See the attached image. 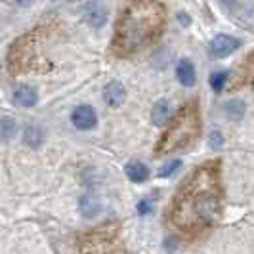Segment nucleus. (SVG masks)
I'll return each instance as SVG.
<instances>
[{
	"label": "nucleus",
	"mask_w": 254,
	"mask_h": 254,
	"mask_svg": "<svg viewBox=\"0 0 254 254\" xmlns=\"http://www.w3.org/2000/svg\"><path fill=\"white\" fill-rule=\"evenodd\" d=\"M13 132H15V125H13L10 119H0V134L4 138H10Z\"/></svg>",
	"instance_id": "a211bd4d"
},
{
	"label": "nucleus",
	"mask_w": 254,
	"mask_h": 254,
	"mask_svg": "<svg viewBox=\"0 0 254 254\" xmlns=\"http://www.w3.org/2000/svg\"><path fill=\"white\" fill-rule=\"evenodd\" d=\"M71 121L78 130H92L98 125V115L90 105H78L71 115Z\"/></svg>",
	"instance_id": "423d86ee"
},
{
	"label": "nucleus",
	"mask_w": 254,
	"mask_h": 254,
	"mask_svg": "<svg viewBox=\"0 0 254 254\" xmlns=\"http://www.w3.org/2000/svg\"><path fill=\"white\" fill-rule=\"evenodd\" d=\"M103 98H105V102L109 103L111 107H119V105H123L125 98H127V90H125V86L119 80H113V82H109L105 86Z\"/></svg>",
	"instance_id": "0eeeda50"
},
{
	"label": "nucleus",
	"mask_w": 254,
	"mask_h": 254,
	"mask_svg": "<svg viewBox=\"0 0 254 254\" xmlns=\"http://www.w3.org/2000/svg\"><path fill=\"white\" fill-rule=\"evenodd\" d=\"M176 76H178L182 86H193L197 80V73H195V65L190 60H180L176 65Z\"/></svg>",
	"instance_id": "1a4fd4ad"
},
{
	"label": "nucleus",
	"mask_w": 254,
	"mask_h": 254,
	"mask_svg": "<svg viewBox=\"0 0 254 254\" xmlns=\"http://www.w3.org/2000/svg\"><path fill=\"white\" fill-rule=\"evenodd\" d=\"M220 2H224V4H233V2H237V0H220Z\"/></svg>",
	"instance_id": "4be33fe9"
},
{
	"label": "nucleus",
	"mask_w": 254,
	"mask_h": 254,
	"mask_svg": "<svg viewBox=\"0 0 254 254\" xmlns=\"http://www.w3.org/2000/svg\"><path fill=\"white\" fill-rule=\"evenodd\" d=\"M15 2H17V4H21V6H29L33 0H15Z\"/></svg>",
	"instance_id": "412c9836"
},
{
	"label": "nucleus",
	"mask_w": 254,
	"mask_h": 254,
	"mask_svg": "<svg viewBox=\"0 0 254 254\" xmlns=\"http://www.w3.org/2000/svg\"><path fill=\"white\" fill-rule=\"evenodd\" d=\"M216 163H206L182 186L172 203L170 220L184 231L208 226L220 210V184Z\"/></svg>",
	"instance_id": "f257e3e1"
},
{
	"label": "nucleus",
	"mask_w": 254,
	"mask_h": 254,
	"mask_svg": "<svg viewBox=\"0 0 254 254\" xmlns=\"http://www.w3.org/2000/svg\"><path fill=\"white\" fill-rule=\"evenodd\" d=\"M13 102L17 103V105H21V107H33V105H37L38 102L37 90L27 86V84L15 86V90H13Z\"/></svg>",
	"instance_id": "6e6552de"
},
{
	"label": "nucleus",
	"mask_w": 254,
	"mask_h": 254,
	"mask_svg": "<svg viewBox=\"0 0 254 254\" xmlns=\"http://www.w3.org/2000/svg\"><path fill=\"white\" fill-rule=\"evenodd\" d=\"M165 8L155 0H132L123 10L115 27L113 48L127 56L140 50L161 33Z\"/></svg>",
	"instance_id": "f03ea898"
},
{
	"label": "nucleus",
	"mask_w": 254,
	"mask_h": 254,
	"mask_svg": "<svg viewBox=\"0 0 254 254\" xmlns=\"http://www.w3.org/2000/svg\"><path fill=\"white\" fill-rule=\"evenodd\" d=\"M208 143H210V147H212V149H218V147L224 143V138H222V134L214 130V132L208 136Z\"/></svg>",
	"instance_id": "6ab92c4d"
},
{
	"label": "nucleus",
	"mask_w": 254,
	"mask_h": 254,
	"mask_svg": "<svg viewBox=\"0 0 254 254\" xmlns=\"http://www.w3.org/2000/svg\"><path fill=\"white\" fill-rule=\"evenodd\" d=\"M80 210H82V214L86 218H94L100 212V203H98L94 197L84 195V197L80 199Z\"/></svg>",
	"instance_id": "ddd939ff"
},
{
	"label": "nucleus",
	"mask_w": 254,
	"mask_h": 254,
	"mask_svg": "<svg viewBox=\"0 0 254 254\" xmlns=\"http://www.w3.org/2000/svg\"><path fill=\"white\" fill-rule=\"evenodd\" d=\"M226 111L231 119H241L243 113H245V103L243 102H229L226 105Z\"/></svg>",
	"instance_id": "2eb2a0df"
},
{
	"label": "nucleus",
	"mask_w": 254,
	"mask_h": 254,
	"mask_svg": "<svg viewBox=\"0 0 254 254\" xmlns=\"http://www.w3.org/2000/svg\"><path fill=\"white\" fill-rule=\"evenodd\" d=\"M170 115H172L170 103L166 102V100H159V102L153 105V109H151L153 125H155V127H161V125H165L166 121L170 119Z\"/></svg>",
	"instance_id": "f8f14e48"
},
{
	"label": "nucleus",
	"mask_w": 254,
	"mask_h": 254,
	"mask_svg": "<svg viewBox=\"0 0 254 254\" xmlns=\"http://www.w3.org/2000/svg\"><path fill=\"white\" fill-rule=\"evenodd\" d=\"M239 48V40L229 35H216L210 40V54L214 58H228Z\"/></svg>",
	"instance_id": "39448f33"
},
{
	"label": "nucleus",
	"mask_w": 254,
	"mask_h": 254,
	"mask_svg": "<svg viewBox=\"0 0 254 254\" xmlns=\"http://www.w3.org/2000/svg\"><path fill=\"white\" fill-rule=\"evenodd\" d=\"M199 130V115L195 105H186L178 117L174 119V123L165 132L163 140L157 143V153H170L176 151L180 147H184L186 143H190Z\"/></svg>",
	"instance_id": "7ed1b4c3"
},
{
	"label": "nucleus",
	"mask_w": 254,
	"mask_h": 254,
	"mask_svg": "<svg viewBox=\"0 0 254 254\" xmlns=\"http://www.w3.org/2000/svg\"><path fill=\"white\" fill-rule=\"evenodd\" d=\"M84 17L92 27H102L105 21H107V12L102 4L98 2H92L84 8Z\"/></svg>",
	"instance_id": "9d476101"
},
{
	"label": "nucleus",
	"mask_w": 254,
	"mask_h": 254,
	"mask_svg": "<svg viewBox=\"0 0 254 254\" xmlns=\"http://www.w3.org/2000/svg\"><path fill=\"white\" fill-rule=\"evenodd\" d=\"M125 172H127V176L130 182H134V184H141V182H145V180L149 178V168L140 163V161H132V163H128L125 166Z\"/></svg>",
	"instance_id": "9b49d317"
},
{
	"label": "nucleus",
	"mask_w": 254,
	"mask_h": 254,
	"mask_svg": "<svg viewBox=\"0 0 254 254\" xmlns=\"http://www.w3.org/2000/svg\"><path fill=\"white\" fill-rule=\"evenodd\" d=\"M180 166H182V161L180 159H176V161H170V163H166L165 166H161L159 168V178H168V176H172L176 170H178Z\"/></svg>",
	"instance_id": "4468645a"
},
{
	"label": "nucleus",
	"mask_w": 254,
	"mask_h": 254,
	"mask_svg": "<svg viewBox=\"0 0 254 254\" xmlns=\"http://www.w3.org/2000/svg\"><path fill=\"white\" fill-rule=\"evenodd\" d=\"M40 130L35 127H29L25 130V143H29V145H38L40 143Z\"/></svg>",
	"instance_id": "f3484780"
},
{
	"label": "nucleus",
	"mask_w": 254,
	"mask_h": 254,
	"mask_svg": "<svg viewBox=\"0 0 254 254\" xmlns=\"http://www.w3.org/2000/svg\"><path fill=\"white\" fill-rule=\"evenodd\" d=\"M226 80H228V75H226V73H212V75H210V88L214 90V92H220V90L224 88Z\"/></svg>",
	"instance_id": "dca6fc26"
},
{
	"label": "nucleus",
	"mask_w": 254,
	"mask_h": 254,
	"mask_svg": "<svg viewBox=\"0 0 254 254\" xmlns=\"http://www.w3.org/2000/svg\"><path fill=\"white\" fill-rule=\"evenodd\" d=\"M62 254H123V249L111 231L100 229L76 237Z\"/></svg>",
	"instance_id": "20e7f679"
},
{
	"label": "nucleus",
	"mask_w": 254,
	"mask_h": 254,
	"mask_svg": "<svg viewBox=\"0 0 254 254\" xmlns=\"http://www.w3.org/2000/svg\"><path fill=\"white\" fill-rule=\"evenodd\" d=\"M151 210H153V204L149 199H143V201L138 203V212H140V214H149Z\"/></svg>",
	"instance_id": "aec40b11"
}]
</instances>
